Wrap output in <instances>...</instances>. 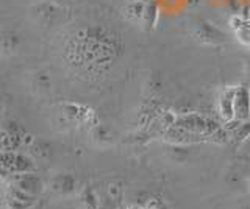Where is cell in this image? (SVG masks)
I'll list each match as a JSON object with an SVG mask.
<instances>
[{"label":"cell","instance_id":"cell-1","mask_svg":"<svg viewBox=\"0 0 250 209\" xmlns=\"http://www.w3.org/2000/svg\"><path fill=\"white\" fill-rule=\"evenodd\" d=\"M125 53V41L113 30L91 27L74 35L67 45V61L77 72L88 78H102Z\"/></svg>","mask_w":250,"mask_h":209},{"label":"cell","instance_id":"cell-2","mask_svg":"<svg viewBox=\"0 0 250 209\" xmlns=\"http://www.w3.org/2000/svg\"><path fill=\"white\" fill-rule=\"evenodd\" d=\"M191 33L194 39L202 45H208V47H221L227 44L229 36L225 35L224 30H221L213 22L207 19H197L192 22Z\"/></svg>","mask_w":250,"mask_h":209},{"label":"cell","instance_id":"cell-3","mask_svg":"<svg viewBox=\"0 0 250 209\" xmlns=\"http://www.w3.org/2000/svg\"><path fill=\"white\" fill-rule=\"evenodd\" d=\"M49 190L55 195H61V197H69L72 193L78 192V180L75 175L72 173H57L52 180L49 181Z\"/></svg>","mask_w":250,"mask_h":209},{"label":"cell","instance_id":"cell-4","mask_svg":"<svg viewBox=\"0 0 250 209\" xmlns=\"http://www.w3.org/2000/svg\"><path fill=\"white\" fill-rule=\"evenodd\" d=\"M250 119V88L238 84L234 89V120L244 122Z\"/></svg>","mask_w":250,"mask_h":209},{"label":"cell","instance_id":"cell-5","mask_svg":"<svg viewBox=\"0 0 250 209\" xmlns=\"http://www.w3.org/2000/svg\"><path fill=\"white\" fill-rule=\"evenodd\" d=\"M234 89H236V86L224 88L219 92L216 100L217 113L225 123L234 120Z\"/></svg>","mask_w":250,"mask_h":209},{"label":"cell","instance_id":"cell-6","mask_svg":"<svg viewBox=\"0 0 250 209\" xmlns=\"http://www.w3.org/2000/svg\"><path fill=\"white\" fill-rule=\"evenodd\" d=\"M8 172L13 173H28V172H35V164L28 156L21 153H14V152H5V158H3V164H2Z\"/></svg>","mask_w":250,"mask_h":209},{"label":"cell","instance_id":"cell-7","mask_svg":"<svg viewBox=\"0 0 250 209\" xmlns=\"http://www.w3.org/2000/svg\"><path fill=\"white\" fill-rule=\"evenodd\" d=\"M19 176L14 180V186L18 189L30 193V195L38 197L45 188V184L42 181L41 176H38L35 172H28V173H18Z\"/></svg>","mask_w":250,"mask_h":209},{"label":"cell","instance_id":"cell-8","mask_svg":"<svg viewBox=\"0 0 250 209\" xmlns=\"http://www.w3.org/2000/svg\"><path fill=\"white\" fill-rule=\"evenodd\" d=\"M36 197L11 186L6 195V206L8 209H31L35 206Z\"/></svg>","mask_w":250,"mask_h":209},{"label":"cell","instance_id":"cell-9","mask_svg":"<svg viewBox=\"0 0 250 209\" xmlns=\"http://www.w3.org/2000/svg\"><path fill=\"white\" fill-rule=\"evenodd\" d=\"M148 2V0H147ZM146 0H127L122 8L124 18L127 22L133 25H139L143 22V16H144V10H146Z\"/></svg>","mask_w":250,"mask_h":209},{"label":"cell","instance_id":"cell-10","mask_svg":"<svg viewBox=\"0 0 250 209\" xmlns=\"http://www.w3.org/2000/svg\"><path fill=\"white\" fill-rule=\"evenodd\" d=\"M160 19V5L156 0H148L146 3V10H144V16L143 22H141V28L144 30L146 33H152L156 28Z\"/></svg>","mask_w":250,"mask_h":209},{"label":"cell","instance_id":"cell-11","mask_svg":"<svg viewBox=\"0 0 250 209\" xmlns=\"http://www.w3.org/2000/svg\"><path fill=\"white\" fill-rule=\"evenodd\" d=\"M36 14V20L42 25H52L55 20L61 16V8L57 3H44L41 6H38V13Z\"/></svg>","mask_w":250,"mask_h":209},{"label":"cell","instance_id":"cell-12","mask_svg":"<svg viewBox=\"0 0 250 209\" xmlns=\"http://www.w3.org/2000/svg\"><path fill=\"white\" fill-rule=\"evenodd\" d=\"M78 205L82 209H102L100 198L91 186H84L78 190Z\"/></svg>","mask_w":250,"mask_h":209},{"label":"cell","instance_id":"cell-13","mask_svg":"<svg viewBox=\"0 0 250 209\" xmlns=\"http://www.w3.org/2000/svg\"><path fill=\"white\" fill-rule=\"evenodd\" d=\"M19 47V38L13 32H0V55L10 57Z\"/></svg>","mask_w":250,"mask_h":209},{"label":"cell","instance_id":"cell-14","mask_svg":"<svg viewBox=\"0 0 250 209\" xmlns=\"http://www.w3.org/2000/svg\"><path fill=\"white\" fill-rule=\"evenodd\" d=\"M234 36H236L238 42H241L246 49L250 50V16L242 18L241 25L234 30Z\"/></svg>","mask_w":250,"mask_h":209},{"label":"cell","instance_id":"cell-15","mask_svg":"<svg viewBox=\"0 0 250 209\" xmlns=\"http://www.w3.org/2000/svg\"><path fill=\"white\" fill-rule=\"evenodd\" d=\"M91 136H92L94 141H96L97 144H100V145L109 144V142L113 141L111 133H109V128L105 127V125H100V123L94 125V128L91 130Z\"/></svg>","mask_w":250,"mask_h":209},{"label":"cell","instance_id":"cell-16","mask_svg":"<svg viewBox=\"0 0 250 209\" xmlns=\"http://www.w3.org/2000/svg\"><path fill=\"white\" fill-rule=\"evenodd\" d=\"M30 149L38 158H50V154H52V145L45 141H41V139H35V141L31 142Z\"/></svg>","mask_w":250,"mask_h":209},{"label":"cell","instance_id":"cell-17","mask_svg":"<svg viewBox=\"0 0 250 209\" xmlns=\"http://www.w3.org/2000/svg\"><path fill=\"white\" fill-rule=\"evenodd\" d=\"M50 78L45 74H36L35 80H33V86L38 89V92H47L50 89Z\"/></svg>","mask_w":250,"mask_h":209},{"label":"cell","instance_id":"cell-18","mask_svg":"<svg viewBox=\"0 0 250 209\" xmlns=\"http://www.w3.org/2000/svg\"><path fill=\"white\" fill-rule=\"evenodd\" d=\"M246 84L250 88V58L246 59Z\"/></svg>","mask_w":250,"mask_h":209},{"label":"cell","instance_id":"cell-19","mask_svg":"<svg viewBox=\"0 0 250 209\" xmlns=\"http://www.w3.org/2000/svg\"><path fill=\"white\" fill-rule=\"evenodd\" d=\"M127 209H146L144 206H141V205H130Z\"/></svg>","mask_w":250,"mask_h":209},{"label":"cell","instance_id":"cell-20","mask_svg":"<svg viewBox=\"0 0 250 209\" xmlns=\"http://www.w3.org/2000/svg\"><path fill=\"white\" fill-rule=\"evenodd\" d=\"M3 158H5V152L0 150V164H3Z\"/></svg>","mask_w":250,"mask_h":209},{"label":"cell","instance_id":"cell-21","mask_svg":"<svg viewBox=\"0 0 250 209\" xmlns=\"http://www.w3.org/2000/svg\"><path fill=\"white\" fill-rule=\"evenodd\" d=\"M53 3H60V2H70V0H52Z\"/></svg>","mask_w":250,"mask_h":209},{"label":"cell","instance_id":"cell-22","mask_svg":"<svg viewBox=\"0 0 250 209\" xmlns=\"http://www.w3.org/2000/svg\"><path fill=\"white\" fill-rule=\"evenodd\" d=\"M242 209H250V205H247V206H244V208H242Z\"/></svg>","mask_w":250,"mask_h":209},{"label":"cell","instance_id":"cell-23","mask_svg":"<svg viewBox=\"0 0 250 209\" xmlns=\"http://www.w3.org/2000/svg\"><path fill=\"white\" fill-rule=\"evenodd\" d=\"M249 188H250V176H249Z\"/></svg>","mask_w":250,"mask_h":209},{"label":"cell","instance_id":"cell-24","mask_svg":"<svg viewBox=\"0 0 250 209\" xmlns=\"http://www.w3.org/2000/svg\"><path fill=\"white\" fill-rule=\"evenodd\" d=\"M0 110H2V105H0Z\"/></svg>","mask_w":250,"mask_h":209},{"label":"cell","instance_id":"cell-25","mask_svg":"<svg viewBox=\"0 0 250 209\" xmlns=\"http://www.w3.org/2000/svg\"><path fill=\"white\" fill-rule=\"evenodd\" d=\"M146 2H147V0H146Z\"/></svg>","mask_w":250,"mask_h":209}]
</instances>
